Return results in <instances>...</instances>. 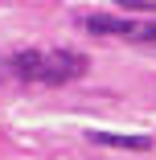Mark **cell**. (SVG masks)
Returning a JSON list of instances; mask_svg holds the SVG:
<instances>
[{"mask_svg":"<svg viewBox=\"0 0 156 160\" xmlns=\"http://www.w3.org/2000/svg\"><path fill=\"white\" fill-rule=\"evenodd\" d=\"M86 70H90V58L78 49H17L0 58V78H21V82H41V86L74 82Z\"/></svg>","mask_w":156,"mask_h":160,"instance_id":"1","label":"cell"},{"mask_svg":"<svg viewBox=\"0 0 156 160\" xmlns=\"http://www.w3.org/2000/svg\"><path fill=\"white\" fill-rule=\"evenodd\" d=\"M132 41H148V45H156V25H136Z\"/></svg>","mask_w":156,"mask_h":160,"instance_id":"5","label":"cell"},{"mask_svg":"<svg viewBox=\"0 0 156 160\" xmlns=\"http://www.w3.org/2000/svg\"><path fill=\"white\" fill-rule=\"evenodd\" d=\"M95 144H107V148H132V152H148L152 148V136H123V132H90Z\"/></svg>","mask_w":156,"mask_h":160,"instance_id":"3","label":"cell"},{"mask_svg":"<svg viewBox=\"0 0 156 160\" xmlns=\"http://www.w3.org/2000/svg\"><path fill=\"white\" fill-rule=\"evenodd\" d=\"M115 4L128 12H156V0H115Z\"/></svg>","mask_w":156,"mask_h":160,"instance_id":"4","label":"cell"},{"mask_svg":"<svg viewBox=\"0 0 156 160\" xmlns=\"http://www.w3.org/2000/svg\"><path fill=\"white\" fill-rule=\"evenodd\" d=\"M82 25L90 29V33H111V37H128V41H132V33H136V21H128V17H107V12L86 17Z\"/></svg>","mask_w":156,"mask_h":160,"instance_id":"2","label":"cell"}]
</instances>
